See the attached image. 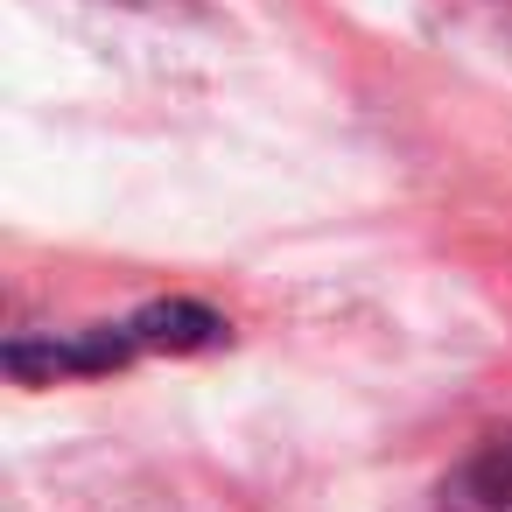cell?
<instances>
[{
    "mask_svg": "<svg viewBox=\"0 0 512 512\" xmlns=\"http://www.w3.org/2000/svg\"><path fill=\"white\" fill-rule=\"evenodd\" d=\"M442 512H512V428L484 435L435 491Z\"/></svg>",
    "mask_w": 512,
    "mask_h": 512,
    "instance_id": "1",
    "label": "cell"
},
{
    "mask_svg": "<svg viewBox=\"0 0 512 512\" xmlns=\"http://www.w3.org/2000/svg\"><path fill=\"white\" fill-rule=\"evenodd\" d=\"M106 8H127V15H204V0H106Z\"/></svg>",
    "mask_w": 512,
    "mask_h": 512,
    "instance_id": "2",
    "label": "cell"
}]
</instances>
